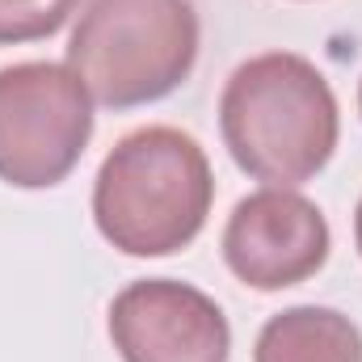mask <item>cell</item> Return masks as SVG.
<instances>
[{
	"mask_svg": "<svg viewBox=\"0 0 362 362\" xmlns=\"http://www.w3.org/2000/svg\"><path fill=\"white\" fill-rule=\"evenodd\" d=\"M219 135L253 181L295 189L333 160L341 110L312 59L266 51L228 76L219 93Z\"/></svg>",
	"mask_w": 362,
	"mask_h": 362,
	"instance_id": "1",
	"label": "cell"
},
{
	"mask_svg": "<svg viewBox=\"0 0 362 362\" xmlns=\"http://www.w3.org/2000/svg\"><path fill=\"white\" fill-rule=\"evenodd\" d=\"M215 177L202 144L177 127L122 135L93 181L97 232L127 257H169L206 228Z\"/></svg>",
	"mask_w": 362,
	"mask_h": 362,
	"instance_id": "2",
	"label": "cell"
},
{
	"mask_svg": "<svg viewBox=\"0 0 362 362\" xmlns=\"http://www.w3.org/2000/svg\"><path fill=\"white\" fill-rule=\"evenodd\" d=\"M198 42L194 0H93L68 38V68L97 105L135 110L189 81Z\"/></svg>",
	"mask_w": 362,
	"mask_h": 362,
	"instance_id": "3",
	"label": "cell"
},
{
	"mask_svg": "<svg viewBox=\"0 0 362 362\" xmlns=\"http://www.w3.org/2000/svg\"><path fill=\"white\" fill-rule=\"evenodd\" d=\"M93 139V97L68 64L25 59L0 68V181L51 189Z\"/></svg>",
	"mask_w": 362,
	"mask_h": 362,
	"instance_id": "4",
	"label": "cell"
},
{
	"mask_svg": "<svg viewBox=\"0 0 362 362\" xmlns=\"http://www.w3.org/2000/svg\"><path fill=\"white\" fill-rule=\"evenodd\" d=\"M333 232L320 206L295 189L266 185L240 198L223 228V262L253 291L299 286L329 262Z\"/></svg>",
	"mask_w": 362,
	"mask_h": 362,
	"instance_id": "5",
	"label": "cell"
},
{
	"mask_svg": "<svg viewBox=\"0 0 362 362\" xmlns=\"http://www.w3.org/2000/svg\"><path fill=\"white\" fill-rule=\"evenodd\" d=\"M110 341L122 362H228L223 308L177 278H139L110 303Z\"/></svg>",
	"mask_w": 362,
	"mask_h": 362,
	"instance_id": "6",
	"label": "cell"
},
{
	"mask_svg": "<svg viewBox=\"0 0 362 362\" xmlns=\"http://www.w3.org/2000/svg\"><path fill=\"white\" fill-rule=\"evenodd\" d=\"M253 362H362V329L337 308L299 303L262 325Z\"/></svg>",
	"mask_w": 362,
	"mask_h": 362,
	"instance_id": "7",
	"label": "cell"
},
{
	"mask_svg": "<svg viewBox=\"0 0 362 362\" xmlns=\"http://www.w3.org/2000/svg\"><path fill=\"white\" fill-rule=\"evenodd\" d=\"M81 0H0V47L42 42L68 25Z\"/></svg>",
	"mask_w": 362,
	"mask_h": 362,
	"instance_id": "8",
	"label": "cell"
},
{
	"mask_svg": "<svg viewBox=\"0 0 362 362\" xmlns=\"http://www.w3.org/2000/svg\"><path fill=\"white\" fill-rule=\"evenodd\" d=\"M354 240H358V253H362V198H358V211H354Z\"/></svg>",
	"mask_w": 362,
	"mask_h": 362,
	"instance_id": "9",
	"label": "cell"
},
{
	"mask_svg": "<svg viewBox=\"0 0 362 362\" xmlns=\"http://www.w3.org/2000/svg\"><path fill=\"white\" fill-rule=\"evenodd\" d=\"M358 110H362V85H358Z\"/></svg>",
	"mask_w": 362,
	"mask_h": 362,
	"instance_id": "10",
	"label": "cell"
}]
</instances>
